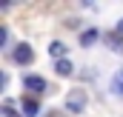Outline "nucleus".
<instances>
[{"instance_id": "nucleus-1", "label": "nucleus", "mask_w": 123, "mask_h": 117, "mask_svg": "<svg viewBox=\"0 0 123 117\" xmlns=\"http://www.w3.org/2000/svg\"><path fill=\"white\" fill-rule=\"evenodd\" d=\"M83 106H86V94L83 91H72L66 97V109L69 111H83Z\"/></svg>"}, {"instance_id": "nucleus-2", "label": "nucleus", "mask_w": 123, "mask_h": 117, "mask_svg": "<svg viewBox=\"0 0 123 117\" xmlns=\"http://www.w3.org/2000/svg\"><path fill=\"white\" fill-rule=\"evenodd\" d=\"M23 86L29 88V91H34V94H43L46 91V80L37 77V74H29V77H23Z\"/></svg>"}, {"instance_id": "nucleus-3", "label": "nucleus", "mask_w": 123, "mask_h": 117, "mask_svg": "<svg viewBox=\"0 0 123 117\" xmlns=\"http://www.w3.org/2000/svg\"><path fill=\"white\" fill-rule=\"evenodd\" d=\"M14 60H17V63H31V60H34V52H31L29 43H20V46L14 49Z\"/></svg>"}, {"instance_id": "nucleus-4", "label": "nucleus", "mask_w": 123, "mask_h": 117, "mask_svg": "<svg viewBox=\"0 0 123 117\" xmlns=\"http://www.w3.org/2000/svg\"><path fill=\"white\" fill-rule=\"evenodd\" d=\"M106 43H109L115 52H123V34H120V31H112V34H106Z\"/></svg>"}, {"instance_id": "nucleus-5", "label": "nucleus", "mask_w": 123, "mask_h": 117, "mask_svg": "<svg viewBox=\"0 0 123 117\" xmlns=\"http://www.w3.org/2000/svg\"><path fill=\"white\" fill-rule=\"evenodd\" d=\"M49 52H52V57H57V60H66V43H60V40H55L52 46H49Z\"/></svg>"}, {"instance_id": "nucleus-6", "label": "nucleus", "mask_w": 123, "mask_h": 117, "mask_svg": "<svg viewBox=\"0 0 123 117\" xmlns=\"http://www.w3.org/2000/svg\"><path fill=\"white\" fill-rule=\"evenodd\" d=\"M55 69H57V74H60V77H69V74L74 71L72 60H57V63H55Z\"/></svg>"}, {"instance_id": "nucleus-7", "label": "nucleus", "mask_w": 123, "mask_h": 117, "mask_svg": "<svg viewBox=\"0 0 123 117\" xmlns=\"http://www.w3.org/2000/svg\"><path fill=\"white\" fill-rule=\"evenodd\" d=\"M23 111H26V117H37L40 109H37V103H34V100H23Z\"/></svg>"}, {"instance_id": "nucleus-8", "label": "nucleus", "mask_w": 123, "mask_h": 117, "mask_svg": "<svg viewBox=\"0 0 123 117\" xmlns=\"http://www.w3.org/2000/svg\"><path fill=\"white\" fill-rule=\"evenodd\" d=\"M112 91H117V94H123V69L112 77Z\"/></svg>"}, {"instance_id": "nucleus-9", "label": "nucleus", "mask_w": 123, "mask_h": 117, "mask_svg": "<svg viewBox=\"0 0 123 117\" xmlns=\"http://www.w3.org/2000/svg\"><path fill=\"white\" fill-rule=\"evenodd\" d=\"M94 40H97V31H94V29H89V31L80 34V43H83V46H92Z\"/></svg>"}, {"instance_id": "nucleus-10", "label": "nucleus", "mask_w": 123, "mask_h": 117, "mask_svg": "<svg viewBox=\"0 0 123 117\" xmlns=\"http://www.w3.org/2000/svg\"><path fill=\"white\" fill-rule=\"evenodd\" d=\"M3 114H6V117H20V114H14V109H12L9 103H3Z\"/></svg>"}, {"instance_id": "nucleus-11", "label": "nucleus", "mask_w": 123, "mask_h": 117, "mask_svg": "<svg viewBox=\"0 0 123 117\" xmlns=\"http://www.w3.org/2000/svg\"><path fill=\"white\" fill-rule=\"evenodd\" d=\"M117 31H120V34H123V20H120V23H117Z\"/></svg>"}]
</instances>
